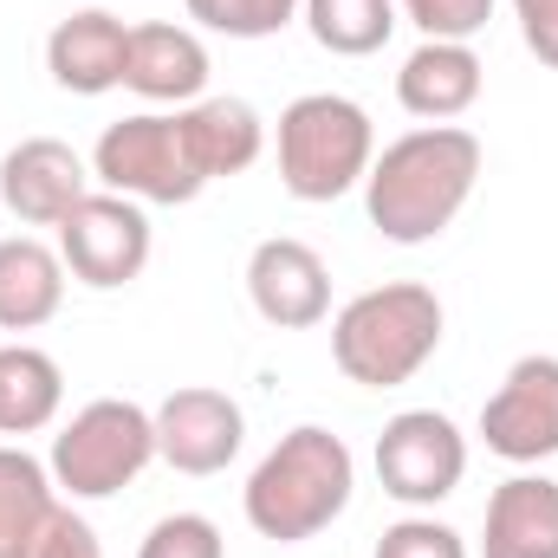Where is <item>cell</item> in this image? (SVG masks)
Masks as SVG:
<instances>
[{"mask_svg": "<svg viewBox=\"0 0 558 558\" xmlns=\"http://www.w3.org/2000/svg\"><path fill=\"white\" fill-rule=\"evenodd\" d=\"M156 461V416L124 397H98L52 435V487L72 500H111Z\"/></svg>", "mask_w": 558, "mask_h": 558, "instance_id": "5b68a950", "label": "cell"}, {"mask_svg": "<svg viewBox=\"0 0 558 558\" xmlns=\"http://www.w3.org/2000/svg\"><path fill=\"white\" fill-rule=\"evenodd\" d=\"M481 182V137L461 124H422L410 137L384 143V156L364 175L371 228L397 247L435 241Z\"/></svg>", "mask_w": 558, "mask_h": 558, "instance_id": "6da1fadb", "label": "cell"}, {"mask_svg": "<svg viewBox=\"0 0 558 558\" xmlns=\"http://www.w3.org/2000/svg\"><path fill=\"white\" fill-rule=\"evenodd\" d=\"M137 558H228V546H221V526L208 513H169L143 533Z\"/></svg>", "mask_w": 558, "mask_h": 558, "instance_id": "603a6c76", "label": "cell"}, {"mask_svg": "<svg viewBox=\"0 0 558 558\" xmlns=\"http://www.w3.org/2000/svg\"><path fill=\"white\" fill-rule=\"evenodd\" d=\"M441 351V299L416 279H390L338 305L331 364L364 390H397Z\"/></svg>", "mask_w": 558, "mask_h": 558, "instance_id": "3957f363", "label": "cell"}, {"mask_svg": "<svg viewBox=\"0 0 558 558\" xmlns=\"http://www.w3.org/2000/svg\"><path fill=\"white\" fill-rule=\"evenodd\" d=\"M52 513V468L26 448H0V558H20L33 526Z\"/></svg>", "mask_w": 558, "mask_h": 558, "instance_id": "44dd1931", "label": "cell"}, {"mask_svg": "<svg viewBox=\"0 0 558 558\" xmlns=\"http://www.w3.org/2000/svg\"><path fill=\"white\" fill-rule=\"evenodd\" d=\"M377 558H468V546H461L454 526L416 513V520H397V526L377 539Z\"/></svg>", "mask_w": 558, "mask_h": 558, "instance_id": "484cf974", "label": "cell"}, {"mask_svg": "<svg viewBox=\"0 0 558 558\" xmlns=\"http://www.w3.org/2000/svg\"><path fill=\"white\" fill-rule=\"evenodd\" d=\"M149 416H156V461H169L175 474H221L247 435L241 403L228 390H208V384L162 397Z\"/></svg>", "mask_w": 558, "mask_h": 558, "instance_id": "30bf717a", "label": "cell"}, {"mask_svg": "<svg viewBox=\"0 0 558 558\" xmlns=\"http://www.w3.org/2000/svg\"><path fill=\"white\" fill-rule=\"evenodd\" d=\"M377 162L371 111L344 92H305L279 111V189L292 202H338Z\"/></svg>", "mask_w": 558, "mask_h": 558, "instance_id": "277c9868", "label": "cell"}, {"mask_svg": "<svg viewBox=\"0 0 558 558\" xmlns=\"http://www.w3.org/2000/svg\"><path fill=\"white\" fill-rule=\"evenodd\" d=\"M92 195V169L72 143L59 137H20L0 156V202L26 228H59L78 202Z\"/></svg>", "mask_w": 558, "mask_h": 558, "instance_id": "8fae6325", "label": "cell"}, {"mask_svg": "<svg viewBox=\"0 0 558 558\" xmlns=\"http://www.w3.org/2000/svg\"><path fill=\"white\" fill-rule=\"evenodd\" d=\"M59 260L92 292H118L149 267V215L131 195H85L59 221Z\"/></svg>", "mask_w": 558, "mask_h": 558, "instance_id": "52a82bcc", "label": "cell"}, {"mask_svg": "<svg viewBox=\"0 0 558 558\" xmlns=\"http://www.w3.org/2000/svg\"><path fill=\"white\" fill-rule=\"evenodd\" d=\"M481 558H558V481L513 474L481 520Z\"/></svg>", "mask_w": 558, "mask_h": 558, "instance_id": "2e32d148", "label": "cell"}, {"mask_svg": "<svg viewBox=\"0 0 558 558\" xmlns=\"http://www.w3.org/2000/svg\"><path fill=\"white\" fill-rule=\"evenodd\" d=\"M351 487H357V461H351L344 435H331L318 422H299L267 448L241 507H247V526L260 539L305 546L351 507Z\"/></svg>", "mask_w": 558, "mask_h": 558, "instance_id": "7a4b0ae2", "label": "cell"}, {"mask_svg": "<svg viewBox=\"0 0 558 558\" xmlns=\"http://www.w3.org/2000/svg\"><path fill=\"white\" fill-rule=\"evenodd\" d=\"M124 52H131V26L105 7H78L46 33V72L59 92L72 98H105L124 85Z\"/></svg>", "mask_w": 558, "mask_h": 558, "instance_id": "4fadbf2b", "label": "cell"}, {"mask_svg": "<svg viewBox=\"0 0 558 558\" xmlns=\"http://www.w3.org/2000/svg\"><path fill=\"white\" fill-rule=\"evenodd\" d=\"M397 13L422 26V39H474L494 20V0H397Z\"/></svg>", "mask_w": 558, "mask_h": 558, "instance_id": "cb8c5ba5", "label": "cell"}, {"mask_svg": "<svg viewBox=\"0 0 558 558\" xmlns=\"http://www.w3.org/2000/svg\"><path fill=\"white\" fill-rule=\"evenodd\" d=\"M513 13H520V39H526V52L558 72V0H513Z\"/></svg>", "mask_w": 558, "mask_h": 558, "instance_id": "4316f807", "label": "cell"}, {"mask_svg": "<svg viewBox=\"0 0 558 558\" xmlns=\"http://www.w3.org/2000/svg\"><path fill=\"white\" fill-rule=\"evenodd\" d=\"M481 441L513 461V468H533V461H553L558 454V357L553 351H533L520 357L500 390L481 403Z\"/></svg>", "mask_w": 558, "mask_h": 558, "instance_id": "9c48e42d", "label": "cell"}, {"mask_svg": "<svg viewBox=\"0 0 558 558\" xmlns=\"http://www.w3.org/2000/svg\"><path fill=\"white\" fill-rule=\"evenodd\" d=\"M182 131L195 143V162L208 182L254 169L267 149V124L247 98H195V105H182Z\"/></svg>", "mask_w": 558, "mask_h": 558, "instance_id": "ac0fdd59", "label": "cell"}, {"mask_svg": "<svg viewBox=\"0 0 558 558\" xmlns=\"http://www.w3.org/2000/svg\"><path fill=\"white\" fill-rule=\"evenodd\" d=\"M92 175L111 189V195H131V202H156V208H182L208 189L202 162H195V143L182 131V111L162 118V111H137L124 124H111L98 149H92Z\"/></svg>", "mask_w": 558, "mask_h": 558, "instance_id": "8992f818", "label": "cell"}, {"mask_svg": "<svg viewBox=\"0 0 558 558\" xmlns=\"http://www.w3.org/2000/svg\"><path fill=\"white\" fill-rule=\"evenodd\" d=\"M124 85L149 105H195L208 92V46L189 26L169 20H143L131 26V52H124Z\"/></svg>", "mask_w": 558, "mask_h": 558, "instance_id": "5bb4252c", "label": "cell"}, {"mask_svg": "<svg viewBox=\"0 0 558 558\" xmlns=\"http://www.w3.org/2000/svg\"><path fill=\"white\" fill-rule=\"evenodd\" d=\"M195 26L228 33V39H274L299 20L305 0H182Z\"/></svg>", "mask_w": 558, "mask_h": 558, "instance_id": "7402d4cb", "label": "cell"}, {"mask_svg": "<svg viewBox=\"0 0 558 558\" xmlns=\"http://www.w3.org/2000/svg\"><path fill=\"white\" fill-rule=\"evenodd\" d=\"M481 85H487V65L468 39H422L397 72V98L422 124H448V118L474 111Z\"/></svg>", "mask_w": 558, "mask_h": 558, "instance_id": "9a60e30c", "label": "cell"}, {"mask_svg": "<svg viewBox=\"0 0 558 558\" xmlns=\"http://www.w3.org/2000/svg\"><path fill=\"white\" fill-rule=\"evenodd\" d=\"M468 474V435L441 410H403L377 435V481L403 507H435Z\"/></svg>", "mask_w": 558, "mask_h": 558, "instance_id": "ba28073f", "label": "cell"}, {"mask_svg": "<svg viewBox=\"0 0 558 558\" xmlns=\"http://www.w3.org/2000/svg\"><path fill=\"white\" fill-rule=\"evenodd\" d=\"M20 558H105V553H98V533H92L72 507L52 500V513L33 526V539L20 546Z\"/></svg>", "mask_w": 558, "mask_h": 558, "instance_id": "d4e9b609", "label": "cell"}, {"mask_svg": "<svg viewBox=\"0 0 558 558\" xmlns=\"http://www.w3.org/2000/svg\"><path fill=\"white\" fill-rule=\"evenodd\" d=\"M65 403V371L39 344H0V435H39Z\"/></svg>", "mask_w": 558, "mask_h": 558, "instance_id": "d6986e66", "label": "cell"}, {"mask_svg": "<svg viewBox=\"0 0 558 558\" xmlns=\"http://www.w3.org/2000/svg\"><path fill=\"white\" fill-rule=\"evenodd\" d=\"M65 305V260L59 247L13 234L0 241V331H39Z\"/></svg>", "mask_w": 558, "mask_h": 558, "instance_id": "e0dca14e", "label": "cell"}, {"mask_svg": "<svg viewBox=\"0 0 558 558\" xmlns=\"http://www.w3.org/2000/svg\"><path fill=\"white\" fill-rule=\"evenodd\" d=\"M247 299L279 331L325 325V312H331V267L318 260V247H305L292 234H274V241H260L247 254Z\"/></svg>", "mask_w": 558, "mask_h": 558, "instance_id": "7c38bea8", "label": "cell"}, {"mask_svg": "<svg viewBox=\"0 0 558 558\" xmlns=\"http://www.w3.org/2000/svg\"><path fill=\"white\" fill-rule=\"evenodd\" d=\"M305 13V26H312V39L325 46V52H338V59H371V52H384V39L397 33V0H305L299 7Z\"/></svg>", "mask_w": 558, "mask_h": 558, "instance_id": "ffe728a7", "label": "cell"}]
</instances>
